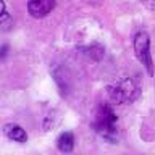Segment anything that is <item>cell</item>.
<instances>
[{
  "instance_id": "obj_3",
  "label": "cell",
  "mask_w": 155,
  "mask_h": 155,
  "mask_svg": "<svg viewBox=\"0 0 155 155\" xmlns=\"http://www.w3.org/2000/svg\"><path fill=\"white\" fill-rule=\"evenodd\" d=\"M134 53L137 60L145 66V70L150 76H153V63L150 55V37L147 32L140 31L134 36Z\"/></svg>"
},
{
  "instance_id": "obj_4",
  "label": "cell",
  "mask_w": 155,
  "mask_h": 155,
  "mask_svg": "<svg viewBox=\"0 0 155 155\" xmlns=\"http://www.w3.org/2000/svg\"><path fill=\"white\" fill-rule=\"evenodd\" d=\"M55 7V0H29L28 12L32 18H44Z\"/></svg>"
},
{
  "instance_id": "obj_9",
  "label": "cell",
  "mask_w": 155,
  "mask_h": 155,
  "mask_svg": "<svg viewBox=\"0 0 155 155\" xmlns=\"http://www.w3.org/2000/svg\"><path fill=\"white\" fill-rule=\"evenodd\" d=\"M5 55H7V45L2 47V57H5Z\"/></svg>"
},
{
  "instance_id": "obj_2",
  "label": "cell",
  "mask_w": 155,
  "mask_h": 155,
  "mask_svg": "<svg viewBox=\"0 0 155 155\" xmlns=\"http://www.w3.org/2000/svg\"><path fill=\"white\" fill-rule=\"evenodd\" d=\"M115 123H116V115L113 113L111 107L102 104L99 108V115H97V121L94 123L95 131L104 137L111 139L115 136Z\"/></svg>"
},
{
  "instance_id": "obj_8",
  "label": "cell",
  "mask_w": 155,
  "mask_h": 155,
  "mask_svg": "<svg viewBox=\"0 0 155 155\" xmlns=\"http://www.w3.org/2000/svg\"><path fill=\"white\" fill-rule=\"evenodd\" d=\"M87 3H91V5H100L102 3V0H86Z\"/></svg>"
},
{
  "instance_id": "obj_6",
  "label": "cell",
  "mask_w": 155,
  "mask_h": 155,
  "mask_svg": "<svg viewBox=\"0 0 155 155\" xmlns=\"http://www.w3.org/2000/svg\"><path fill=\"white\" fill-rule=\"evenodd\" d=\"M57 147L60 152H65V153H70L73 149H74V136L71 133H63L60 134V137L57 140Z\"/></svg>"
},
{
  "instance_id": "obj_7",
  "label": "cell",
  "mask_w": 155,
  "mask_h": 155,
  "mask_svg": "<svg viewBox=\"0 0 155 155\" xmlns=\"http://www.w3.org/2000/svg\"><path fill=\"white\" fill-rule=\"evenodd\" d=\"M82 50H84V53L87 57H91L92 60H100V58L104 57V48H102L100 45H97V44H94V45H91V47L82 48Z\"/></svg>"
},
{
  "instance_id": "obj_5",
  "label": "cell",
  "mask_w": 155,
  "mask_h": 155,
  "mask_svg": "<svg viewBox=\"0 0 155 155\" xmlns=\"http://www.w3.org/2000/svg\"><path fill=\"white\" fill-rule=\"evenodd\" d=\"M3 133H5V136H7V137L16 140V142H19V144H24V142L28 140L26 131H24L21 126H18V124H7V126L3 128Z\"/></svg>"
},
{
  "instance_id": "obj_1",
  "label": "cell",
  "mask_w": 155,
  "mask_h": 155,
  "mask_svg": "<svg viewBox=\"0 0 155 155\" xmlns=\"http://www.w3.org/2000/svg\"><path fill=\"white\" fill-rule=\"evenodd\" d=\"M107 92H108V97L113 104L121 105V104L133 102L139 94V87L136 86V82L131 78H124V79L118 81L116 84L108 86Z\"/></svg>"
}]
</instances>
